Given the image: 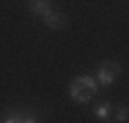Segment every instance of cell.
Masks as SVG:
<instances>
[{"label": "cell", "instance_id": "obj_9", "mask_svg": "<svg viewBox=\"0 0 129 123\" xmlns=\"http://www.w3.org/2000/svg\"><path fill=\"white\" fill-rule=\"evenodd\" d=\"M129 119V107L127 105H121L119 109L115 111V121H119V123H125Z\"/></svg>", "mask_w": 129, "mask_h": 123}, {"label": "cell", "instance_id": "obj_6", "mask_svg": "<svg viewBox=\"0 0 129 123\" xmlns=\"http://www.w3.org/2000/svg\"><path fill=\"white\" fill-rule=\"evenodd\" d=\"M74 80H76L80 86H84L92 97L99 95V82H96V78H92V76H88V74H80V76H76Z\"/></svg>", "mask_w": 129, "mask_h": 123}, {"label": "cell", "instance_id": "obj_7", "mask_svg": "<svg viewBox=\"0 0 129 123\" xmlns=\"http://www.w3.org/2000/svg\"><path fill=\"white\" fill-rule=\"evenodd\" d=\"M92 113H94L96 119H101V121H111L113 105H111V103H101V105H96L94 109H92Z\"/></svg>", "mask_w": 129, "mask_h": 123}, {"label": "cell", "instance_id": "obj_8", "mask_svg": "<svg viewBox=\"0 0 129 123\" xmlns=\"http://www.w3.org/2000/svg\"><path fill=\"white\" fill-rule=\"evenodd\" d=\"M99 66H103V68H107V70H111V72H115V74H121V72H123L121 64L115 61V59H105V61H101Z\"/></svg>", "mask_w": 129, "mask_h": 123}, {"label": "cell", "instance_id": "obj_4", "mask_svg": "<svg viewBox=\"0 0 129 123\" xmlns=\"http://www.w3.org/2000/svg\"><path fill=\"white\" fill-rule=\"evenodd\" d=\"M68 92H70V97L78 103V105H88L90 103V99H92V95L84 88V86H80L76 80H72L70 84H68Z\"/></svg>", "mask_w": 129, "mask_h": 123}, {"label": "cell", "instance_id": "obj_1", "mask_svg": "<svg viewBox=\"0 0 129 123\" xmlns=\"http://www.w3.org/2000/svg\"><path fill=\"white\" fill-rule=\"evenodd\" d=\"M0 121L2 123H39L43 121V115L35 109H17L10 107L0 113Z\"/></svg>", "mask_w": 129, "mask_h": 123}, {"label": "cell", "instance_id": "obj_5", "mask_svg": "<svg viewBox=\"0 0 129 123\" xmlns=\"http://www.w3.org/2000/svg\"><path fill=\"white\" fill-rule=\"evenodd\" d=\"M117 78H119V74L111 72V70H107V68H103V66L96 68V82H99V86H111Z\"/></svg>", "mask_w": 129, "mask_h": 123}, {"label": "cell", "instance_id": "obj_2", "mask_svg": "<svg viewBox=\"0 0 129 123\" xmlns=\"http://www.w3.org/2000/svg\"><path fill=\"white\" fill-rule=\"evenodd\" d=\"M43 25L51 31H61L70 25V17L66 12H59V10H51L47 17H43Z\"/></svg>", "mask_w": 129, "mask_h": 123}, {"label": "cell", "instance_id": "obj_3", "mask_svg": "<svg viewBox=\"0 0 129 123\" xmlns=\"http://www.w3.org/2000/svg\"><path fill=\"white\" fill-rule=\"evenodd\" d=\"M27 8L33 17H41V19L47 17L51 10H55L51 0H27Z\"/></svg>", "mask_w": 129, "mask_h": 123}]
</instances>
